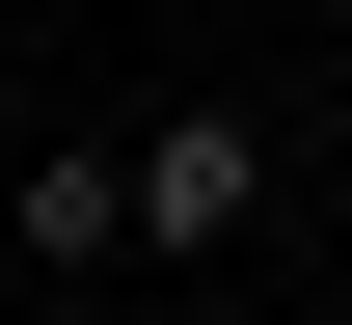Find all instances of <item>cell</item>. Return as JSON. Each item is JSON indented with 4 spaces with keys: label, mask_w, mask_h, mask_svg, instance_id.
Here are the masks:
<instances>
[{
    "label": "cell",
    "mask_w": 352,
    "mask_h": 325,
    "mask_svg": "<svg viewBox=\"0 0 352 325\" xmlns=\"http://www.w3.org/2000/svg\"><path fill=\"white\" fill-rule=\"evenodd\" d=\"M244 217H271V109H163L109 163V244H244Z\"/></svg>",
    "instance_id": "obj_1"
}]
</instances>
